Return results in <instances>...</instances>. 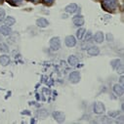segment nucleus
Returning <instances> with one entry per match:
<instances>
[{"label": "nucleus", "mask_w": 124, "mask_h": 124, "mask_svg": "<svg viewBox=\"0 0 124 124\" xmlns=\"http://www.w3.org/2000/svg\"><path fill=\"white\" fill-rule=\"evenodd\" d=\"M49 45H50V48H51L52 51H58L61 48V39H60V37H58V36L52 37L50 42H49Z\"/></svg>", "instance_id": "nucleus-1"}, {"label": "nucleus", "mask_w": 124, "mask_h": 124, "mask_svg": "<svg viewBox=\"0 0 124 124\" xmlns=\"http://www.w3.org/2000/svg\"><path fill=\"white\" fill-rule=\"evenodd\" d=\"M103 4L107 10H114L117 7L118 1L117 0H104Z\"/></svg>", "instance_id": "nucleus-2"}, {"label": "nucleus", "mask_w": 124, "mask_h": 124, "mask_svg": "<svg viewBox=\"0 0 124 124\" xmlns=\"http://www.w3.org/2000/svg\"><path fill=\"white\" fill-rule=\"evenodd\" d=\"M80 78H81V75H80V72L77 71V70H74L72 72L70 73L69 75V79H70V82H71L72 84H76L80 81Z\"/></svg>", "instance_id": "nucleus-3"}, {"label": "nucleus", "mask_w": 124, "mask_h": 124, "mask_svg": "<svg viewBox=\"0 0 124 124\" xmlns=\"http://www.w3.org/2000/svg\"><path fill=\"white\" fill-rule=\"evenodd\" d=\"M106 111V108L105 105L101 102H97L94 104V112L97 114H102Z\"/></svg>", "instance_id": "nucleus-4"}, {"label": "nucleus", "mask_w": 124, "mask_h": 124, "mask_svg": "<svg viewBox=\"0 0 124 124\" xmlns=\"http://www.w3.org/2000/svg\"><path fill=\"white\" fill-rule=\"evenodd\" d=\"M65 43L68 47L71 48V47H74L76 45V38L73 36V35H69L66 37L65 39Z\"/></svg>", "instance_id": "nucleus-5"}, {"label": "nucleus", "mask_w": 124, "mask_h": 124, "mask_svg": "<svg viewBox=\"0 0 124 124\" xmlns=\"http://www.w3.org/2000/svg\"><path fill=\"white\" fill-rule=\"evenodd\" d=\"M72 22H73V24L75 26H82L84 24V22L85 21H84V18L82 16L77 15V16H74L72 18Z\"/></svg>", "instance_id": "nucleus-6"}, {"label": "nucleus", "mask_w": 124, "mask_h": 124, "mask_svg": "<svg viewBox=\"0 0 124 124\" xmlns=\"http://www.w3.org/2000/svg\"><path fill=\"white\" fill-rule=\"evenodd\" d=\"M105 39V35H104V32L102 31H98L95 33V35L93 36V40H94L96 43H103Z\"/></svg>", "instance_id": "nucleus-7"}, {"label": "nucleus", "mask_w": 124, "mask_h": 124, "mask_svg": "<svg viewBox=\"0 0 124 124\" xmlns=\"http://www.w3.org/2000/svg\"><path fill=\"white\" fill-rule=\"evenodd\" d=\"M53 117L58 122H63V121H65V118H66L65 114L62 112V111H54L53 112Z\"/></svg>", "instance_id": "nucleus-8"}, {"label": "nucleus", "mask_w": 124, "mask_h": 124, "mask_svg": "<svg viewBox=\"0 0 124 124\" xmlns=\"http://www.w3.org/2000/svg\"><path fill=\"white\" fill-rule=\"evenodd\" d=\"M87 54L90 56H98L100 54V48L97 46H91L87 50Z\"/></svg>", "instance_id": "nucleus-9"}, {"label": "nucleus", "mask_w": 124, "mask_h": 124, "mask_svg": "<svg viewBox=\"0 0 124 124\" xmlns=\"http://www.w3.org/2000/svg\"><path fill=\"white\" fill-rule=\"evenodd\" d=\"M77 9H78V7H77V5H76L75 3H70V4H69V5L65 8L66 12L69 13V14H73V13H75V12L77 11Z\"/></svg>", "instance_id": "nucleus-10"}, {"label": "nucleus", "mask_w": 124, "mask_h": 124, "mask_svg": "<svg viewBox=\"0 0 124 124\" xmlns=\"http://www.w3.org/2000/svg\"><path fill=\"white\" fill-rule=\"evenodd\" d=\"M0 32H1V34L4 36H9L12 33V29L8 25H2L0 27Z\"/></svg>", "instance_id": "nucleus-11"}, {"label": "nucleus", "mask_w": 124, "mask_h": 124, "mask_svg": "<svg viewBox=\"0 0 124 124\" xmlns=\"http://www.w3.org/2000/svg\"><path fill=\"white\" fill-rule=\"evenodd\" d=\"M68 62H69L70 66H71V67H76V66L78 65V63H79V60H78V58H77L76 56L71 55V56L69 57Z\"/></svg>", "instance_id": "nucleus-12"}, {"label": "nucleus", "mask_w": 124, "mask_h": 124, "mask_svg": "<svg viewBox=\"0 0 124 124\" xmlns=\"http://www.w3.org/2000/svg\"><path fill=\"white\" fill-rule=\"evenodd\" d=\"M10 57L8 55H2L0 56V64H1V66L3 67H6L10 64Z\"/></svg>", "instance_id": "nucleus-13"}, {"label": "nucleus", "mask_w": 124, "mask_h": 124, "mask_svg": "<svg viewBox=\"0 0 124 124\" xmlns=\"http://www.w3.org/2000/svg\"><path fill=\"white\" fill-rule=\"evenodd\" d=\"M36 25L39 26V27H46V26L49 25V22L45 18H40V19H37Z\"/></svg>", "instance_id": "nucleus-14"}, {"label": "nucleus", "mask_w": 124, "mask_h": 124, "mask_svg": "<svg viewBox=\"0 0 124 124\" xmlns=\"http://www.w3.org/2000/svg\"><path fill=\"white\" fill-rule=\"evenodd\" d=\"M113 92L117 96H122L123 95V92H124V89H123V86L119 85V84H115L113 86Z\"/></svg>", "instance_id": "nucleus-15"}, {"label": "nucleus", "mask_w": 124, "mask_h": 124, "mask_svg": "<svg viewBox=\"0 0 124 124\" xmlns=\"http://www.w3.org/2000/svg\"><path fill=\"white\" fill-rule=\"evenodd\" d=\"M3 21H4V23H5V25H8V26H12V25L15 24V23H16L15 18H14V17H11V16L7 17V18L4 19Z\"/></svg>", "instance_id": "nucleus-16"}, {"label": "nucleus", "mask_w": 124, "mask_h": 124, "mask_svg": "<svg viewBox=\"0 0 124 124\" xmlns=\"http://www.w3.org/2000/svg\"><path fill=\"white\" fill-rule=\"evenodd\" d=\"M85 28H83V27H80L79 29H77V31H76V37L79 39V40H81L82 38H83V36H84V34H85Z\"/></svg>", "instance_id": "nucleus-17"}, {"label": "nucleus", "mask_w": 124, "mask_h": 124, "mask_svg": "<svg viewBox=\"0 0 124 124\" xmlns=\"http://www.w3.org/2000/svg\"><path fill=\"white\" fill-rule=\"evenodd\" d=\"M0 52L1 53H8L9 52V47L6 43H4V42L0 43Z\"/></svg>", "instance_id": "nucleus-18"}, {"label": "nucleus", "mask_w": 124, "mask_h": 124, "mask_svg": "<svg viewBox=\"0 0 124 124\" xmlns=\"http://www.w3.org/2000/svg\"><path fill=\"white\" fill-rule=\"evenodd\" d=\"M110 65H111V67H112L113 69H118V67H119L121 64H120V61H119V60H113V61L110 62Z\"/></svg>", "instance_id": "nucleus-19"}, {"label": "nucleus", "mask_w": 124, "mask_h": 124, "mask_svg": "<svg viewBox=\"0 0 124 124\" xmlns=\"http://www.w3.org/2000/svg\"><path fill=\"white\" fill-rule=\"evenodd\" d=\"M23 1V0H10V3L13 4V5H15V6H18V5L22 4Z\"/></svg>", "instance_id": "nucleus-20"}, {"label": "nucleus", "mask_w": 124, "mask_h": 124, "mask_svg": "<svg viewBox=\"0 0 124 124\" xmlns=\"http://www.w3.org/2000/svg\"><path fill=\"white\" fill-rule=\"evenodd\" d=\"M4 19H5V11L4 9L0 8V22H3Z\"/></svg>", "instance_id": "nucleus-21"}, {"label": "nucleus", "mask_w": 124, "mask_h": 124, "mask_svg": "<svg viewBox=\"0 0 124 124\" xmlns=\"http://www.w3.org/2000/svg\"><path fill=\"white\" fill-rule=\"evenodd\" d=\"M91 37H92V33H91L90 31H88V33L86 34V37H85V40H86V42H88V41H90V39H91Z\"/></svg>", "instance_id": "nucleus-22"}, {"label": "nucleus", "mask_w": 124, "mask_h": 124, "mask_svg": "<svg viewBox=\"0 0 124 124\" xmlns=\"http://www.w3.org/2000/svg\"><path fill=\"white\" fill-rule=\"evenodd\" d=\"M54 1H55V0H43V2H44L45 4H48V5H49V4H52Z\"/></svg>", "instance_id": "nucleus-23"}, {"label": "nucleus", "mask_w": 124, "mask_h": 124, "mask_svg": "<svg viewBox=\"0 0 124 124\" xmlns=\"http://www.w3.org/2000/svg\"><path fill=\"white\" fill-rule=\"evenodd\" d=\"M107 37H108V41H112V40H113V36H112L111 34H109V33L107 35Z\"/></svg>", "instance_id": "nucleus-24"}, {"label": "nucleus", "mask_w": 124, "mask_h": 124, "mask_svg": "<svg viewBox=\"0 0 124 124\" xmlns=\"http://www.w3.org/2000/svg\"><path fill=\"white\" fill-rule=\"evenodd\" d=\"M120 82L123 83V76H121V78H120Z\"/></svg>", "instance_id": "nucleus-25"}, {"label": "nucleus", "mask_w": 124, "mask_h": 124, "mask_svg": "<svg viewBox=\"0 0 124 124\" xmlns=\"http://www.w3.org/2000/svg\"><path fill=\"white\" fill-rule=\"evenodd\" d=\"M29 1H31V2H37L38 0H29Z\"/></svg>", "instance_id": "nucleus-26"}, {"label": "nucleus", "mask_w": 124, "mask_h": 124, "mask_svg": "<svg viewBox=\"0 0 124 124\" xmlns=\"http://www.w3.org/2000/svg\"><path fill=\"white\" fill-rule=\"evenodd\" d=\"M0 40H1V35H0Z\"/></svg>", "instance_id": "nucleus-27"}]
</instances>
